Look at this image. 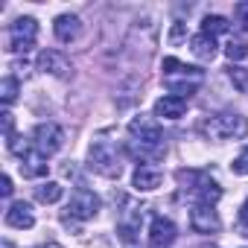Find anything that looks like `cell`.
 <instances>
[{"mask_svg": "<svg viewBox=\"0 0 248 248\" xmlns=\"http://www.w3.org/2000/svg\"><path fill=\"white\" fill-rule=\"evenodd\" d=\"M228 79L233 82V88H236L239 93H245V96H248V67L231 64V67H228Z\"/></svg>", "mask_w": 248, "mask_h": 248, "instance_id": "d6986e66", "label": "cell"}, {"mask_svg": "<svg viewBox=\"0 0 248 248\" xmlns=\"http://www.w3.org/2000/svg\"><path fill=\"white\" fill-rule=\"evenodd\" d=\"M99 213V196L96 193H91V190H85V187H79L73 196H70V202H67V222L70 219H76V222H88V219H93Z\"/></svg>", "mask_w": 248, "mask_h": 248, "instance_id": "8992f818", "label": "cell"}, {"mask_svg": "<svg viewBox=\"0 0 248 248\" xmlns=\"http://www.w3.org/2000/svg\"><path fill=\"white\" fill-rule=\"evenodd\" d=\"M184 108H187V99H178L172 93H164L155 102V117H161V120H181L184 117Z\"/></svg>", "mask_w": 248, "mask_h": 248, "instance_id": "5bb4252c", "label": "cell"}, {"mask_svg": "<svg viewBox=\"0 0 248 248\" xmlns=\"http://www.w3.org/2000/svg\"><path fill=\"white\" fill-rule=\"evenodd\" d=\"M181 35H184V27H181V24H175V30H172V35H170V41H178Z\"/></svg>", "mask_w": 248, "mask_h": 248, "instance_id": "484cf974", "label": "cell"}, {"mask_svg": "<svg viewBox=\"0 0 248 248\" xmlns=\"http://www.w3.org/2000/svg\"><path fill=\"white\" fill-rule=\"evenodd\" d=\"M202 132L207 135V140H216V143L236 140V138L248 135V120L236 111H222V114H213V117L204 120Z\"/></svg>", "mask_w": 248, "mask_h": 248, "instance_id": "3957f363", "label": "cell"}, {"mask_svg": "<svg viewBox=\"0 0 248 248\" xmlns=\"http://www.w3.org/2000/svg\"><path fill=\"white\" fill-rule=\"evenodd\" d=\"M62 196H64V187H62L59 181H44V184L35 187V199L44 202V204H56Z\"/></svg>", "mask_w": 248, "mask_h": 248, "instance_id": "e0dca14e", "label": "cell"}, {"mask_svg": "<svg viewBox=\"0 0 248 248\" xmlns=\"http://www.w3.org/2000/svg\"><path fill=\"white\" fill-rule=\"evenodd\" d=\"M3 248H12V242H9V239H3Z\"/></svg>", "mask_w": 248, "mask_h": 248, "instance_id": "f1b7e54d", "label": "cell"}, {"mask_svg": "<svg viewBox=\"0 0 248 248\" xmlns=\"http://www.w3.org/2000/svg\"><path fill=\"white\" fill-rule=\"evenodd\" d=\"M53 32H56L59 41L70 44V41L79 38V32H82V21H79L76 15H59V18L53 21Z\"/></svg>", "mask_w": 248, "mask_h": 248, "instance_id": "4fadbf2b", "label": "cell"}, {"mask_svg": "<svg viewBox=\"0 0 248 248\" xmlns=\"http://www.w3.org/2000/svg\"><path fill=\"white\" fill-rule=\"evenodd\" d=\"M38 248H62V245H56V242H47V245H38Z\"/></svg>", "mask_w": 248, "mask_h": 248, "instance_id": "83f0119b", "label": "cell"}, {"mask_svg": "<svg viewBox=\"0 0 248 248\" xmlns=\"http://www.w3.org/2000/svg\"><path fill=\"white\" fill-rule=\"evenodd\" d=\"M35 38H38V21L30 18V15L18 18V21L9 27V50H12V53H27V50H32Z\"/></svg>", "mask_w": 248, "mask_h": 248, "instance_id": "5b68a950", "label": "cell"}, {"mask_svg": "<svg viewBox=\"0 0 248 248\" xmlns=\"http://www.w3.org/2000/svg\"><path fill=\"white\" fill-rule=\"evenodd\" d=\"M3 132H6V138L15 135V132H12V114H9V111H3Z\"/></svg>", "mask_w": 248, "mask_h": 248, "instance_id": "d4e9b609", "label": "cell"}, {"mask_svg": "<svg viewBox=\"0 0 248 248\" xmlns=\"http://www.w3.org/2000/svg\"><path fill=\"white\" fill-rule=\"evenodd\" d=\"M225 56H228L231 62L245 59V56H248V41H245V38H231V41L225 44Z\"/></svg>", "mask_w": 248, "mask_h": 248, "instance_id": "ffe728a7", "label": "cell"}, {"mask_svg": "<svg viewBox=\"0 0 248 248\" xmlns=\"http://www.w3.org/2000/svg\"><path fill=\"white\" fill-rule=\"evenodd\" d=\"M88 161H91V170H96L105 178H120L123 172V152L111 140H93L88 149Z\"/></svg>", "mask_w": 248, "mask_h": 248, "instance_id": "277c9868", "label": "cell"}, {"mask_svg": "<svg viewBox=\"0 0 248 248\" xmlns=\"http://www.w3.org/2000/svg\"><path fill=\"white\" fill-rule=\"evenodd\" d=\"M233 15H236L239 30H248V0H242V3H236V6H233Z\"/></svg>", "mask_w": 248, "mask_h": 248, "instance_id": "603a6c76", "label": "cell"}, {"mask_svg": "<svg viewBox=\"0 0 248 248\" xmlns=\"http://www.w3.org/2000/svg\"><path fill=\"white\" fill-rule=\"evenodd\" d=\"M12 190H15V187H12V178H9V175H3V178H0V193H3V199H9V196H12Z\"/></svg>", "mask_w": 248, "mask_h": 248, "instance_id": "cb8c5ba5", "label": "cell"}, {"mask_svg": "<svg viewBox=\"0 0 248 248\" xmlns=\"http://www.w3.org/2000/svg\"><path fill=\"white\" fill-rule=\"evenodd\" d=\"M178 236V228L172 219H164V216H155L152 225H149V245L152 248H170Z\"/></svg>", "mask_w": 248, "mask_h": 248, "instance_id": "9c48e42d", "label": "cell"}, {"mask_svg": "<svg viewBox=\"0 0 248 248\" xmlns=\"http://www.w3.org/2000/svg\"><path fill=\"white\" fill-rule=\"evenodd\" d=\"M190 50H193V56H196V59L210 62V59L216 56V38H210V35L199 32V35H193V38H190Z\"/></svg>", "mask_w": 248, "mask_h": 248, "instance_id": "2e32d148", "label": "cell"}, {"mask_svg": "<svg viewBox=\"0 0 248 248\" xmlns=\"http://www.w3.org/2000/svg\"><path fill=\"white\" fill-rule=\"evenodd\" d=\"M129 135H132V152L143 161V164H152L155 158L164 155V132L158 126L155 117H135L129 123Z\"/></svg>", "mask_w": 248, "mask_h": 248, "instance_id": "6da1fadb", "label": "cell"}, {"mask_svg": "<svg viewBox=\"0 0 248 248\" xmlns=\"http://www.w3.org/2000/svg\"><path fill=\"white\" fill-rule=\"evenodd\" d=\"M161 181H164L161 170H158V167H149V164H140V167L135 170V175H132V187H135L138 193H152V190L161 187Z\"/></svg>", "mask_w": 248, "mask_h": 248, "instance_id": "8fae6325", "label": "cell"}, {"mask_svg": "<svg viewBox=\"0 0 248 248\" xmlns=\"http://www.w3.org/2000/svg\"><path fill=\"white\" fill-rule=\"evenodd\" d=\"M6 225H9V228H18V231L32 228V225H35L32 204H27V202H12L9 210H6Z\"/></svg>", "mask_w": 248, "mask_h": 248, "instance_id": "7c38bea8", "label": "cell"}, {"mask_svg": "<svg viewBox=\"0 0 248 248\" xmlns=\"http://www.w3.org/2000/svg\"><path fill=\"white\" fill-rule=\"evenodd\" d=\"M0 96H3L6 105H12L18 99V79L15 76H6L3 82H0Z\"/></svg>", "mask_w": 248, "mask_h": 248, "instance_id": "44dd1931", "label": "cell"}, {"mask_svg": "<svg viewBox=\"0 0 248 248\" xmlns=\"http://www.w3.org/2000/svg\"><path fill=\"white\" fill-rule=\"evenodd\" d=\"M161 70H164V85H167V88H170V93H172V96H178V99L193 96V93L199 91V85L204 82V70L184 64V62H178L175 56L164 59Z\"/></svg>", "mask_w": 248, "mask_h": 248, "instance_id": "7a4b0ae2", "label": "cell"}, {"mask_svg": "<svg viewBox=\"0 0 248 248\" xmlns=\"http://www.w3.org/2000/svg\"><path fill=\"white\" fill-rule=\"evenodd\" d=\"M190 228H193L196 233H216V231L222 228V219H219V213H216L213 204L196 202L193 210H190Z\"/></svg>", "mask_w": 248, "mask_h": 248, "instance_id": "ba28073f", "label": "cell"}, {"mask_svg": "<svg viewBox=\"0 0 248 248\" xmlns=\"http://www.w3.org/2000/svg\"><path fill=\"white\" fill-rule=\"evenodd\" d=\"M47 155H41L38 149H30L27 155H21V175L24 178H41L47 175Z\"/></svg>", "mask_w": 248, "mask_h": 248, "instance_id": "9a60e30c", "label": "cell"}, {"mask_svg": "<svg viewBox=\"0 0 248 248\" xmlns=\"http://www.w3.org/2000/svg\"><path fill=\"white\" fill-rule=\"evenodd\" d=\"M239 216H242V222H248V199L242 202V207H239Z\"/></svg>", "mask_w": 248, "mask_h": 248, "instance_id": "4316f807", "label": "cell"}, {"mask_svg": "<svg viewBox=\"0 0 248 248\" xmlns=\"http://www.w3.org/2000/svg\"><path fill=\"white\" fill-rule=\"evenodd\" d=\"M64 146V132L56 126V123H38L32 132V149H38L41 155H56Z\"/></svg>", "mask_w": 248, "mask_h": 248, "instance_id": "52a82bcc", "label": "cell"}, {"mask_svg": "<svg viewBox=\"0 0 248 248\" xmlns=\"http://www.w3.org/2000/svg\"><path fill=\"white\" fill-rule=\"evenodd\" d=\"M228 18H222V15H207L204 21H202V32L204 35H210V38H216V35H222V32H228Z\"/></svg>", "mask_w": 248, "mask_h": 248, "instance_id": "ac0fdd59", "label": "cell"}, {"mask_svg": "<svg viewBox=\"0 0 248 248\" xmlns=\"http://www.w3.org/2000/svg\"><path fill=\"white\" fill-rule=\"evenodd\" d=\"M38 70L41 73H50V76H59V79H67L73 73L70 62L59 53V50H41L38 53Z\"/></svg>", "mask_w": 248, "mask_h": 248, "instance_id": "30bf717a", "label": "cell"}, {"mask_svg": "<svg viewBox=\"0 0 248 248\" xmlns=\"http://www.w3.org/2000/svg\"><path fill=\"white\" fill-rule=\"evenodd\" d=\"M231 172L233 175H248V146L233 158V164H231Z\"/></svg>", "mask_w": 248, "mask_h": 248, "instance_id": "7402d4cb", "label": "cell"}]
</instances>
